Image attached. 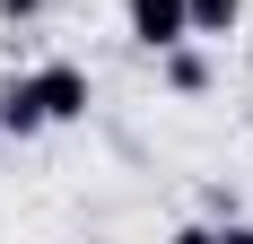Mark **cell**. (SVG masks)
Masks as SVG:
<instances>
[{
  "mask_svg": "<svg viewBox=\"0 0 253 244\" xmlns=\"http://www.w3.org/2000/svg\"><path fill=\"white\" fill-rule=\"evenodd\" d=\"M70 114H87V70H70V61H44V70L9 79V96H0L9 131H44V122H70Z\"/></svg>",
  "mask_w": 253,
  "mask_h": 244,
  "instance_id": "1",
  "label": "cell"
},
{
  "mask_svg": "<svg viewBox=\"0 0 253 244\" xmlns=\"http://www.w3.org/2000/svg\"><path fill=\"white\" fill-rule=\"evenodd\" d=\"M131 35H140L149 52L192 44V0H131Z\"/></svg>",
  "mask_w": 253,
  "mask_h": 244,
  "instance_id": "2",
  "label": "cell"
},
{
  "mask_svg": "<svg viewBox=\"0 0 253 244\" xmlns=\"http://www.w3.org/2000/svg\"><path fill=\"white\" fill-rule=\"evenodd\" d=\"M236 26V0H192V35H227Z\"/></svg>",
  "mask_w": 253,
  "mask_h": 244,
  "instance_id": "3",
  "label": "cell"
},
{
  "mask_svg": "<svg viewBox=\"0 0 253 244\" xmlns=\"http://www.w3.org/2000/svg\"><path fill=\"white\" fill-rule=\"evenodd\" d=\"M166 79H175V87H201L210 70H201V52H183V44H166Z\"/></svg>",
  "mask_w": 253,
  "mask_h": 244,
  "instance_id": "4",
  "label": "cell"
},
{
  "mask_svg": "<svg viewBox=\"0 0 253 244\" xmlns=\"http://www.w3.org/2000/svg\"><path fill=\"white\" fill-rule=\"evenodd\" d=\"M0 9H9V18H35V9H44V0H0Z\"/></svg>",
  "mask_w": 253,
  "mask_h": 244,
  "instance_id": "5",
  "label": "cell"
}]
</instances>
